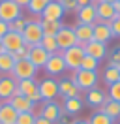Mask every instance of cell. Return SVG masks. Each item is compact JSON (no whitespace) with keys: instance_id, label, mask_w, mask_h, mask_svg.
<instances>
[{"instance_id":"obj_1","label":"cell","mask_w":120,"mask_h":124,"mask_svg":"<svg viewBox=\"0 0 120 124\" xmlns=\"http://www.w3.org/2000/svg\"><path fill=\"white\" fill-rule=\"evenodd\" d=\"M69 79L77 85L79 90H84V92H88V90H92V88H96L98 81H99L98 71H90V70H77V71L71 73V77H69Z\"/></svg>"},{"instance_id":"obj_2","label":"cell","mask_w":120,"mask_h":124,"mask_svg":"<svg viewBox=\"0 0 120 124\" xmlns=\"http://www.w3.org/2000/svg\"><path fill=\"white\" fill-rule=\"evenodd\" d=\"M22 39H24V43L30 47H36L41 43V39H43V30H41V24H39V19H30L26 26H24V30H22Z\"/></svg>"},{"instance_id":"obj_3","label":"cell","mask_w":120,"mask_h":124,"mask_svg":"<svg viewBox=\"0 0 120 124\" xmlns=\"http://www.w3.org/2000/svg\"><path fill=\"white\" fill-rule=\"evenodd\" d=\"M62 58L66 62L68 70L77 71V70H81L82 58H84V49H82V45H73L69 49H64L62 51Z\"/></svg>"},{"instance_id":"obj_4","label":"cell","mask_w":120,"mask_h":124,"mask_svg":"<svg viewBox=\"0 0 120 124\" xmlns=\"http://www.w3.org/2000/svg\"><path fill=\"white\" fill-rule=\"evenodd\" d=\"M17 88L21 90L22 96H26L32 103H41V94H39V83L36 79H19L17 81Z\"/></svg>"},{"instance_id":"obj_5","label":"cell","mask_w":120,"mask_h":124,"mask_svg":"<svg viewBox=\"0 0 120 124\" xmlns=\"http://www.w3.org/2000/svg\"><path fill=\"white\" fill-rule=\"evenodd\" d=\"M38 73V68L30 62V58H22V60H15L13 71H11V77L19 79H34Z\"/></svg>"},{"instance_id":"obj_6","label":"cell","mask_w":120,"mask_h":124,"mask_svg":"<svg viewBox=\"0 0 120 124\" xmlns=\"http://www.w3.org/2000/svg\"><path fill=\"white\" fill-rule=\"evenodd\" d=\"M21 11H22V8L19 4H15L13 0H2L0 2V21L11 23V21L21 17Z\"/></svg>"},{"instance_id":"obj_7","label":"cell","mask_w":120,"mask_h":124,"mask_svg":"<svg viewBox=\"0 0 120 124\" xmlns=\"http://www.w3.org/2000/svg\"><path fill=\"white\" fill-rule=\"evenodd\" d=\"M43 70L47 71L51 77H58V75H62V73L68 70L66 62L62 58V51H58V53H54V54L49 56V60H47V64L43 66Z\"/></svg>"},{"instance_id":"obj_8","label":"cell","mask_w":120,"mask_h":124,"mask_svg":"<svg viewBox=\"0 0 120 124\" xmlns=\"http://www.w3.org/2000/svg\"><path fill=\"white\" fill-rule=\"evenodd\" d=\"M39 94L43 101H54V98L58 96V81L52 77L41 79L39 81Z\"/></svg>"},{"instance_id":"obj_9","label":"cell","mask_w":120,"mask_h":124,"mask_svg":"<svg viewBox=\"0 0 120 124\" xmlns=\"http://www.w3.org/2000/svg\"><path fill=\"white\" fill-rule=\"evenodd\" d=\"M56 38V43H58V49L64 51V49H69L73 45H79L77 43V36H75V30L71 26H62L60 32L54 36Z\"/></svg>"},{"instance_id":"obj_10","label":"cell","mask_w":120,"mask_h":124,"mask_svg":"<svg viewBox=\"0 0 120 124\" xmlns=\"http://www.w3.org/2000/svg\"><path fill=\"white\" fill-rule=\"evenodd\" d=\"M39 115L45 116L47 120H51L52 124L58 122L60 116L66 115V111H64V107L60 109L58 103H54V101H43V107H41V111H39Z\"/></svg>"},{"instance_id":"obj_11","label":"cell","mask_w":120,"mask_h":124,"mask_svg":"<svg viewBox=\"0 0 120 124\" xmlns=\"http://www.w3.org/2000/svg\"><path fill=\"white\" fill-rule=\"evenodd\" d=\"M17 88V79L11 75H2L0 77V101H8L13 96Z\"/></svg>"},{"instance_id":"obj_12","label":"cell","mask_w":120,"mask_h":124,"mask_svg":"<svg viewBox=\"0 0 120 124\" xmlns=\"http://www.w3.org/2000/svg\"><path fill=\"white\" fill-rule=\"evenodd\" d=\"M111 38H112V32H111L109 23H105L101 19H96V21H94V39L107 45V41Z\"/></svg>"},{"instance_id":"obj_13","label":"cell","mask_w":120,"mask_h":124,"mask_svg":"<svg viewBox=\"0 0 120 124\" xmlns=\"http://www.w3.org/2000/svg\"><path fill=\"white\" fill-rule=\"evenodd\" d=\"M66 13L64 6L60 4L58 0H51L47 6H45L43 13H41V19H51V21H60Z\"/></svg>"},{"instance_id":"obj_14","label":"cell","mask_w":120,"mask_h":124,"mask_svg":"<svg viewBox=\"0 0 120 124\" xmlns=\"http://www.w3.org/2000/svg\"><path fill=\"white\" fill-rule=\"evenodd\" d=\"M8 103H9L17 113H34V109H36V103H32V101H30L26 96H22V94H21V96L9 98Z\"/></svg>"},{"instance_id":"obj_15","label":"cell","mask_w":120,"mask_h":124,"mask_svg":"<svg viewBox=\"0 0 120 124\" xmlns=\"http://www.w3.org/2000/svg\"><path fill=\"white\" fill-rule=\"evenodd\" d=\"M2 43H4V49H6L8 53H15V51H19L24 45V39H22V34H17V32L9 30L2 38Z\"/></svg>"},{"instance_id":"obj_16","label":"cell","mask_w":120,"mask_h":124,"mask_svg":"<svg viewBox=\"0 0 120 124\" xmlns=\"http://www.w3.org/2000/svg\"><path fill=\"white\" fill-rule=\"evenodd\" d=\"M82 49H84V54H88V56L96 58V60H103L105 56H107V45L99 43L96 39H92L86 45H82Z\"/></svg>"},{"instance_id":"obj_17","label":"cell","mask_w":120,"mask_h":124,"mask_svg":"<svg viewBox=\"0 0 120 124\" xmlns=\"http://www.w3.org/2000/svg\"><path fill=\"white\" fill-rule=\"evenodd\" d=\"M73 30H75V36H77V43H79V45H86L88 41L94 39V24L77 23Z\"/></svg>"},{"instance_id":"obj_18","label":"cell","mask_w":120,"mask_h":124,"mask_svg":"<svg viewBox=\"0 0 120 124\" xmlns=\"http://www.w3.org/2000/svg\"><path fill=\"white\" fill-rule=\"evenodd\" d=\"M75 13H77V23H82V24H94V21L98 19L96 6H94V4L82 6V8H79Z\"/></svg>"},{"instance_id":"obj_19","label":"cell","mask_w":120,"mask_h":124,"mask_svg":"<svg viewBox=\"0 0 120 124\" xmlns=\"http://www.w3.org/2000/svg\"><path fill=\"white\" fill-rule=\"evenodd\" d=\"M94 6H96V13H98V19H101L105 23H111L112 19H114V8H112V4H107V2H101V0H98V2H92Z\"/></svg>"},{"instance_id":"obj_20","label":"cell","mask_w":120,"mask_h":124,"mask_svg":"<svg viewBox=\"0 0 120 124\" xmlns=\"http://www.w3.org/2000/svg\"><path fill=\"white\" fill-rule=\"evenodd\" d=\"M49 56H51V54L47 53L41 45H36V47H32V49H30V56H28V58H30V62L36 66L38 70H39V68H43L45 64H47Z\"/></svg>"},{"instance_id":"obj_21","label":"cell","mask_w":120,"mask_h":124,"mask_svg":"<svg viewBox=\"0 0 120 124\" xmlns=\"http://www.w3.org/2000/svg\"><path fill=\"white\" fill-rule=\"evenodd\" d=\"M79 94H81V90L77 88V85H75L69 77L58 81V96H64V98H75V96H79Z\"/></svg>"},{"instance_id":"obj_22","label":"cell","mask_w":120,"mask_h":124,"mask_svg":"<svg viewBox=\"0 0 120 124\" xmlns=\"http://www.w3.org/2000/svg\"><path fill=\"white\" fill-rule=\"evenodd\" d=\"M19 113L8 101H0V124H15Z\"/></svg>"},{"instance_id":"obj_23","label":"cell","mask_w":120,"mask_h":124,"mask_svg":"<svg viewBox=\"0 0 120 124\" xmlns=\"http://www.w3.org/2000/svg\"><path fill=\"white\" fill-rule=\"evenodd\" d=\"M105 101H107V94L99 88H92L84 96V103H88L90 107H101Z\"/></svg>"},{"instance_id":"obj_24","label":"cell","mask_w":120,"mask_h":124,"mask_svg":"<svg viewBox=\"0 0 120 124\" xmlns=\"http://www.w3.org/2000/svg\"><path fill=\"white\" fill-rule=\"evenodd\" d=\"M13 66H15V58H13V53H0V77L2 75H11L13 71Z\"/></svg>"},{"instance_id":"obj_25","label":"cell","mask_w":120,"mask_h":124,"mask_svg":"<svg viewBox=\"0 0 120 124\" xmlns=\"http://www.w3.org/2000/svg\"><path fill=\"white\" fill-rule=\"evenodd\" d=\"M84 100L81 96H75V98H64V111L68 115H77L79 111H82Z\"/></svg>"},{"instance_id":"obj_26","label":"cell","mask_w":120,"mask_h":124,"mask_svg":"<svg viewBox=\"0 0 120 124\" xmlns=\"http://www.w3.org/2000/svg\"><path fill=\"white\" fill-rule=\"evenodd\" d=\"M98 111H101V113H105L107 116H111L112 120L120 118V103L114 101V100H109V98H107V101H105L101 107H98Z\"/></svg>"},{"instance_id":"obj_27","label":"cell","mask_w":120,"mask_h":124,"mask_svg":"<svg viewBox=\"0 0 120 124\" xmlns=\"http://www.w3.org/2000/svg\"><path fill=\"white\" fill-rule=\"evenodd\" d=\"M39 24H41L43 36H56L62 28L60 21H51V19H39Z\"/></svg>"},{"instance_id":"obj_28","label":"cell","mask_w":120,"mask_h":124,"mask_svg":"<svg viewBox=\"0 0 120 124\" xmlns=\"http://www.w3.org/2000/svg\"><path fill=\"white\" fill-rule=\"evenodd\" d=\"M49 2H51V0H30V4L26 6V9L30 11V15L41 17V13H43L45 6H47Z\"/></svg>"},{"instance_id":"obj_29","label":"cell","mask_w":120,"mask_h":124,"mask_svg":"<svg viewBox=\"0 0 120 124\" xmlns=\"http://www.w3.org/2000/svg\"><path fill=\"white\" fill-rule=\"evenodd\" d=\"M103 81L107 83V85H112V83L120 81V70L107 64V68H105V71H103Z\"/></svg>"},{"instance_id":"obj_30","label":"cell","mask_w":120,"mask_h":124,"mask_svg":"<svg viewBox=\"0 0 120 124\" xmlns=\"http://www.w3.org/2000/svg\"><path fill=\"white\" fill-rule=\"evenodd\" d=\"M39 45L43 47L49 54H54V53H58V51H60L54 36H43V39H41V43H39Z\"/></svg>"},{"instance_id":"obj_31","label":"cell","mask_w":120,"mask_h":124,"mask_svg":"<svg viewBox=\"0 0 120 124\" xmlns=\"http://www.w3.org/2000/svg\"><path fill=\"white\" fill-rule=\"evenodd\" d=\"M90 124H114V120H112L111 116H107L105 113H101V111H96L94 115L90 116Z\"/></svg>"},{"instance_id":"obj_32","label":"cell","mask_w":120,"mask_h":124,"mask_svg":"<svg viewBox=\"0 0 120 124\" xmlns=\"http://www.w3.org/2000/svg\"><path fill=\"white\" fill-rule=\"evenodd\" d=\"M98 68H99V60L92 58V56H88V54H84V58H82V64H81V70L98 71Z\"/></svg>"},{"instance_id":"obj_33","label":"cell","mask_w":120,"mask_h":124,"mask_svg":"<svg viewBox=\"0 0 120 124\" xmlns=\"http://www.w3.org/2000/svg\"><path fill=\"white\" fill-rule=\"evenodd\" d=\"M26 23H28V19H24V17L21 15L19 19H15V21H11V23H9V30H11V32H17V34H22V30H24Z\"/></svg>"},{"instance_id":"obj_34","label":"cell","mask_w":120,"mask_h":124,"mask_svg":"<svg viewBox=\"0 0 120 124\" xmlns=\"http://www.w3.org/2000/svg\"><path fill=\"white\" fill-rule=\"evenodd\" d=\"M107 98H109V100H114V101H118V103H120V81H116V83L109 85Z\"/></svg>"},{"instance_id":"obj_35","label":"cell","mask_w":120,"mask_h":124,"mask_svg":"<svg viewBox=\"0 0 120 124\" xmlns=\"http://www.w3.org/2000/svg\"><path fill=\"white\" fill-rule=\"evenodd\" d=\"M34 122H36V115L34 113H19L15 124H34Z\"/></svg>"},{"instance_id":"obj_36","label":"cell","mask_w":120,"mask_h":124,"mask_svg":"<svg viewBox=\"0 0 120 124\" xmlns=\"http://www.w3.org/2000/svg\"><path fill=\"white\" fill-rule=\"evenodd\" d=\"M30 49H32V47L24 43V45H22L19 51H15V53H13V58H15V60H22V58H28V56H30Z\"/></svg>"},{"instance_id":"obj_37","label":"cell","mask_w":120,"mask_h":124,"mask_svg":"<svg viewBox=\"0 0 120 124\" xmlns=\"http://www.w3.org/2000/svg\"><path fill=\"white\" fill-rule=\"evenodd\" d=\"M109 26H111L112 38H120V15H114V19L109 23Z\"/></svg>"},{"instance_id":"obj_38","label":"cell","mask_w":120,"mask_h":124,"mask_svg":"<svg viewBox=\"0 0 120 124\" xmlns=\"http://www.w3.org/2000/svg\"><path fill=\"white\" fill-rule=\"evenodd\" d=\"M109 66H114V68L120 70V47H116L111 53V56H109Z\"/></svg>"},{"instance_id":"obj_39","label":"cell","mask_w":120,"mask_h":124,"mask_svg":"<svg viewBox=\"0 0 120 124\" xmlns=\"http://www.w3.org/2000/svg\"><path fill=\"white\" fill-rule=\"evenodd\" d=\"M58 2L64 6V9H66V11H77V9H79L77 0H58Z\"/></svg>"},{"instance_id":"obj_40","label":"cell","mask_w":120,"mask_h":124,"mask_svg":"<svg viewBox=\"0 0 120 124\" xmlns=\"http://www.w3.org/2000/svg\"><path fill=\"white\" fill-rule=\"evenodd\" d=\"M8 32H9V23H6V21H0V38H4Z\"/></svg>"},{"instance_id":"obj_41","label":"cell","mask_w":120,"mask_h":124,"mask_svg":"<svg viewBox=\"0 0 120 124\" xmlns=\"http://www.w3.org/2000/svg\"><path fill=\"white\" fill-rule=\"evenodd\" d=\"M34 124H52L51 120H47L45 116H41V115H36V122Z\"/></svg>"},{"instance_id":"obj_42","label":"cell","mask_w":120,"mask_h":124,"mask_svg":"<svg viewBox=\"0 0 120 124\" xmlns=\"http://www.w3.org/2000/svg\"><path fill=\"white\" fill-rule=\"evenodd\" d=\"M13 2H15V4H19L21 8H26V6L30 4V0H13Z\"/></svg>"},{"instance_id":"obj_43","label":"cell","mask_w":120,"mask_h":124,"mask_svg":"<svg viewBox=\"0 0 120 124\" xmlns=\"http://www.w3.org/2000/svg\"><path fill=\"white\" fill-rule=\"evenodd\" d=\"M58 122H60V124H71L73 120H69V118H68V116L64 115V116H60V118H58Z\"/></svg>"},{"instance_id":"obj_44","label":"cell","mask_w":120,"mask_h":124,"mask_svg":"<svg viewBox=\"0 0 120 124\" xmlns=\"http://www.w3.org/2000/svg\"><path fill=\"white\" fill-rule=\"evenodd\" d=\"M88 4H92V0H77V6H79V8H82V6H88Z\"/></svg>"},{"instance_id":"obj_45","label":"cell","mask_w":120,"mask_h":124,"mask_svg":"<svg viewBox=\"0 0 120 124\" xmlns=\"http://www.w3.org/2000/svg\"><path fill=\"white\" fill-rule=\"evenodd\" d=\"M112 8H114V13H116V15H120V0L112 4Z\"/></svg>"},{"instance_id":"obj_46","label":"cell","mask_w":120,"mask_h":124,"mask_svg":"<svg viewBox=\"0 0 120 124\" xmlns=\"http://www.w3.org/2000/svg\"><path fill=\"white\" fill-rule=\"evenodd\" d=\"M71 124H90V122H88V120H73Z\"/></svg>"},{"instance_id":"obj_47","label":"cell","mask_w":120,"mask_h":124,"mask_svg":"<svg viewBox=\"0 0 120 124\" xmlns=\"http://www.w3.org/2000/svg\"><path fill=\"white\" fill-rule=\"evenodd\" d=\"M0 53H6V49H4V43H2V38H0Z\"/></svg>"},{"instance_id":"obj_48","label":"cell","mask_w":120,"mask_h":124,"mask_svg":"<svg viewBox=\"0 0 120 124\" xmlns=\"http://www.w3.org/2000/svg\"><path fill=\"white\" fill-rule=\"evenodd\" d=\"M101 2H107V4H114V2H118V0H101Z\"/></svg>"},{"instance_id":"obj_49","label":"cell","mask_w":120,"mask_h":124,"mask_svg":"<svg viewBox=\"0 0 120 124\" xmlns=\"http://www.w3.org/2000/svg\"><path fill=\"white\" fill-rule=\"evenodd\" d=\"M92 2H98V0H92Z\"/></svg>"},{"instance_id":"obj_50","label":"cell","mask_w":120,"mask_h":124,"mask_svg":"<svg viewBox=\"0 0 120 124\" xmlns=\"http://www.w3.org/2000/svg\"><path fill=\"white\" fill-rule=\"evenodd\" d=\"M0 2H2V0H0Z\"/></svg>"}]
</instances>
